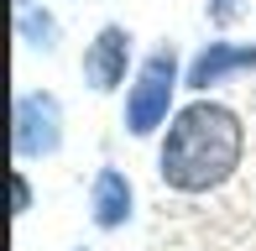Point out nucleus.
Here are the masks:
<instances>
[{
  "mask_svg": "<svg viewBox=\"0 0 256 251\" xmlns=\"http://www.w3.org/2000/svg\"><path fill=\"white\" fill-rule=\"evenodd\" d=\"M240 152H246L240 116L230 105H214V100H194L162 131L157 173L178 194H209V188L230 184V173L240 168Z\"/></svg>",
  "mask_w": 256,
  "mask_h": 251,
  "instance_id": "1",
  "label": "nucleus"
},
{
  "mask_svg": "<svg viewBox=\"0 0 256 251\" xmlns=\"http://www.w3.org/2000/svg\"><path fill=\"white\" fill-rule=\"evenodd\" d=\"M172 89H178V48L162 42L157 52H146L136 78L126 84V131L131 136H152L157 126H168V110H172Z\"/></svg>",
  "mask_w": 256,
  "mask_h": 251,
  "instance_id": "2",
  "label": "nucleus"
},
{
  "mask_svg": "<svg viewBox=\"0 0 256 251\" xmlns=\"http://www.w3.org/2000/svg\"><path fill=\"white\" fill-rule=\"evenodd\" d=\"M10 142H16V157L37 162V157H52L63 146V105L48 89H26L16 94V116H10Z\"/></svg>",
  "mask_w": 256,
  "mask_h": 251,
  "instance_id": "3",
  "label": "nucleus"
},
{
  "mask_svg": "<svg viewBox=\"0 0 256 251\" xmlns=\"http://www.w3.org/2000/svg\"><path fill=\"white\" fill-rule=\"evenodd\" d=\"M251 68H256V48H251V42H225V37H220V42H204V48L188 58L183 84L199 89V94H209V89L230 84V78L251 74Z\"/></svg>",
  "mask_w": 256,
  "mask_h": 251,
  "instance_id": "4",
  "label": "nucleus"
},
{
  "mask_svg": "<svg viewBox=\"0 0 256 251\" xmlns=\"http://www.w3.org/2000/svg\"><path fill=\"white\" fill-rule=\"evenodd\" d=\"M126 68H131V32L110 21L84 48V84L94 89V94H110V89L126 84Z\"/></svg>",
  "mask_w": 256,
  "mask_h": 251,
  "instance_id": "5",
  "label": "nucleus"
},
{
  "mask_svg": "<svg viewBox=\"0 0 256 251\" xmlns=\"http://www.w3.org/2000/svg\"><path fill=\"white\" fill-rule=\"evenodd\" d=\"M136 214V188L120 168H100L94 184H89V220L100 230H120L126 220Z\"/></svg>",
  "mask_w": 256,
  "mask_h": 251,
  "instance_id": "6",
  "label": "nucleus"
},
{
  "mask_svg": "<svg viewBox=\"0 0 256 251\" xmlns=\"http://www.w3.org/2000/svg\"><path fill=\"white\" fill-rule=\"evenodd\" d=\"M16 37L26 42V48H37V52H52L58 48V16L42 10V6H26L16 16Z\"/></svg>",
  "mask_w": 256,
  "mask_h": 251,
  "instance_id": "7",
  "label": "nucleus"
},
{
  "mask_svg": "<svg viewBox=\"0 0 256 251\" xmlns=\"http://www.w3.org/2000/svg\"><path fill=\"white\" fill-rule=\"evenodd\" d=\"M209 21H214V26H230V21H236L240 16V0H209Z\"/></svg>",
  "mask_w": 256,
  "mask_h": 251,
  "instance_id": "8",
  "label": "nucleus"
},
{
  "mask_svg": "<svg viewBox=\"0 0 256 251\" xmlns=\"http://www.w3.org/2000/svg\"><path fill=\"white\" fill-rule=\"evenodd\" d=\"M10 199H16V214L32 210V184H26V173H21V168L10 173Z\"/></svg>",
  "mask_w": 256,
  "mask_h": 251,
  "instance_id": "9",
  "label": "nucleus"
},
{
  "mask_svg": "<svg viewBox=\"0 0 256 251\" xmlns=\"http://www.w3.org/2000/svg\"><path fill=\"white\" fill-rule=\"evenodd\" d=\"M16 6H21V10H26V6H37V0H16Z\"/></svg>",
  "mask_w": 256,
  "mask_h": 251,
  "instance_id": "10",
  "label": "nucleus"
}]
</instances>
